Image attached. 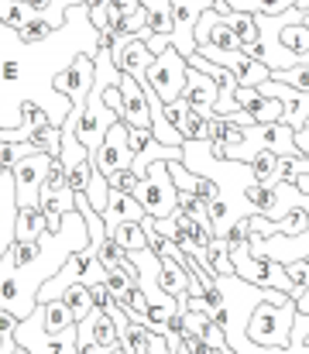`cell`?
<instances>
[{
	"mask_svg": "<svg viewBox=\"0 0 309 354\" xmlns=\"http://www.w3.org/2000/svg\"><path fill=\"white\" fill-rule=\"evenodd\" d=\"M79 52H100V28L90 21L86 3L69 7L66 24L38 45H28L17 28L0 21V127L24 124V100H38L48 111L52 124L62 127V120L73 111V100L55 90V76L69 69Z\"/></svg>",
	"mask_w": 309,
	"mask_h": 354,
	"instance_id": "obj_1",
	"label": "cell"
},
{
	"mask_svg": "<svg viewBox=\"0 0 309 354\" xmlns=\"http://www.w3.org/2000/svg\"><path fill=\"white\" fill-rule=\"evenodd\" d=\"M268 214H251V254L282 265L309 258V193L296 183H275Z\"/></svg>",
	"mask_w": 309,
	"mask_h": 354,
	"instance_id": "obj_2",
	"label": "cell"
},
{
	"mask_svg": "<svg viewBox=\"0 0 309 354\" xmlns=\"http://www.w3.org/2000/svg\"><path fill=\"white\" fill-rule=\"evenodd\" d=\"M299 303L289 296L285 303H268L261 299L247 320V341L261 348H289L292 344V324H296Z\"/></svg>",
	"mask_w": 309,
	"mask_h": 354,
	"instance_id": "obj_3",
	"label": "cell"
},
{
	"mask_svg": "<svg viewBox=\"0 0 309 354\" xmlns=\"http://www.w3.org/2000/svg\"><path fill=\"white\" fill-rule=\"evenodd\" d=\"M134 196H138V203H141L155 221L176 214V207H179V186H176L172 172H169V162H151L148 172L138 179Z\"/></svg>",
	"mask_w": 309,
	"mask_h": 354,
	"instance_id": "obj_4",
	"label": "cell"
},
{
	"mask_svg": "<svg viewBox=\"0 0 309 354\" xmlns=\"http://www.w3.org/2000/svg\"><path fill=\"white\" fill-rule=\"evenodd\" d=\"M144 80L158 90V97L165 104H176L182 97V90H186V80H189V59L179 48L169 45V48H162L155 55V62H151V69H148Z\"/></svg>",
	"mask_w": 309,
	"mask_h": 354,
	"instance_id": "obj_5",
	"label": "cell"
},
{
	"mask_svg": "<svg viewBox=\"0 0 309 354\" xmlns=\"http://www.w3.org/2000/svg\"><path fill=\"white\" fill-rule=\"evenodd\" d=\"M14 337H17V344H24L31 354H79V348H76V324L69 330H62V334H52V330L41 327L38 310L17 324Z\"/></svg>",
	"mask_w": 309,
	"mask_h": 354,
	"instance_id": "obj_6",
	"label": "cell"
},
{
	"mask_svg": "<svg viewBox=\"0 0 309 354\" xmlns=\"http://www.w3.org/2000/svg\"><path fill=\"white\" fill-rule=\"evenodd\" d=\"M117 111L103 100V90L93 83V90H90V97H86V111H83V118H79V127H76V134H79V141L90 148V155H97V148L103 145V138H106V131L117 124Z\"/></svg>",
	"mask_w": 309,
	"mask_h": 354,
	"instance_id": "obj_7",
	"label": "cell"
},
{
	"mask_svg": "<svg viewBox=\"0 0 309 354\" xmlns=\"http://www.w3.org/2000/svg\"><path fill=\"white\" fill-rule=\"evenodd\" d=\"M216 0H172V14H176V28L169 35V45L179 48L186 59L200 48L196 41V21L203 17L206 10H213Z\"/></svg>",
	"mask_w": 309,
	"mask_h": 354,
	"instance_id": "obj_8",
	"label": "cell"
},
{
	"mask_svg": "<svg viewBox=\"0 0 309 354\" xmlns=\"http://www.w3.org/2000/svg\"><path fill=\"white\" fill-rule=\"evenodd\" d=\"M48 151H35L28 158H21L10 172H14V189H17V207H38L41 203V186L48 176Z\"/></svg>",
	"mask_w": 309,
	"mask_h": 354,
	"instance_id": "obj_9",
	"label": "cell"
},
{
	"mask_svg": "<svg viewBox=\"0 0 309 354\" xmlns=\"http://www.w3.org/2000/svg\"><path fill=\"white\" fill-rule=\"evenodd\" d=\"M196 52H203L206 59H213V62L234 69V76H237L241 86H261L265 80H272V69H268L261 59L247 55L244 48H209V45H200Z\"/></svg>",
	"mask_w": 309,
	"mask_h": 354,
	"instance_id": "obj_10",
	"label": "cell"
},
{
	"mask_svg": "<svg viewBox=\"0 0 309 354\" xmlns=\"http://www.w3.org/2000/svg\"><path fill=\"white\" fill-rule=\"evenodd\" d=\"M93 83H97V55H90V52H79V55L73 59V66L55 76V90H59L62 97H69L73 107H76V104H86Z\"/></svg>",
	"mask_w": 309,
	"mask_h": 354,
	"instance_id": "obj_11",
	"label": "cell"
},
{
	"mask_svg": "<svg viewBox=\"0 0 309 354\" xmlns=\"http://www.w3.org/2000/svg\"><path fill=\"white\" fill-rule=\"evenodd\" d=\"M127 131H131V124H127V120H117V124L106 131L103 145L97 148V155H93V165L100 169L103 176H110V172H120V169H131V162H134V151H131Z\"/></svg>",
	"mask_w": 309,
	"mask_h": 354,
	"instance_id": "obj_12",
	"label": "cell"
},
{
	"mask_svg": "<svg viewBox=\"0 0 309 354\" xmlns=\"http://www.w3.org/2000/svg\"><path fill=\"white\" fill-rule=\"evenodd\" d=\"M110 55H113V66H117L120 73L138 76V80H144L148 69H151V62H155V52H151L148 38H141V35L117 38V45L110 48Z\"/></svg>",
	"mask_w": 309,
	"mask_h": 354,
	"instance_id": "obj_13",
	"label": "cell"
},
{
	"mask_svg": "<svg viewBox=\"0 0 309 354\" xmlns=\"http://www.w3.org/2000/svg\"><path fill=\"white\" fill-rule=\"evenodd\" d=\"M258 90H261L265 97H279V100L285 104L282 120H285L292 131H303V127L309 124V93L306 90H296V86L282 83V80H265Z\"/></svg>",
	"mask_w": 309,
	"mask_h": 354,
	"instance_id": "obj_14",
	"label": "cell"
},
{
	"mask_svg": "<svg viewBox=\"0 0 309 354\" xmlns=\"http://www.w3.org/2000/svg\"><path fill=\"white\" fill-rule=\"evenodd\" d=\"M120 97H124V120L131 127H151V111H148V93H144V83L138 76H127L120 73Z\"/></svg>",
	"mask_w": 309,
	"mask_h": 354,
	"instance_id": "obj_15",
	"label": "cell"
},
{
	"mask_svg": "<svg viewBox=\"0 0 309 354\" xmlns=\"http://www.w3.org/2000/svg\"><path fill=\"white\" fill-rule=\"evenodd\" d=\"M182 100L196 111H203L206 118L216 114V100H220V83L213 76H206L203 69L189 66V80H186V90H182Z\"/></svg>",
	"mask_w": 309,
	"mask_h": 354,
	"instance_id": "obj_16",
	"label": "cell"
},
{
	"mask_svg": "<svg viewBox=\"0 0 309 354\" xmlns=\"http://www.w3.org/2000/svg\"><path fill=\"white\" fill-rule=\"evenodd\" d=\"M148 210L138 203L134 193H120V189H110V200H106V210H103V224H106V234H113L120 224H134V221H144Z\"/></svg>",
	"mask_w": 309,
	"mask_h": 354,
	"instance_id": "obj_17",
	"label": "cell"
},
{
	"mask_svg": "<svg viewBox=\"0 0 309 354\" xmlns=\"http://www.w3.org/2000/svg\"><path fill=\"white\" fill-rule=\"evenodd\" d=\"M14 227H17V189H14V172L7 169L0 176V258L17 241Z\"/></svg>",
	"mask_w": 309,
	"mask_h": 354,
	"instance_id": "obj_18",
	"label": "cell"
},
{
	"mask_svg": "<svg viewBox=\"0 0 309 354\" xmlns=\"http://www.w3.org/2000/svg\"><path fill=\"white\" fill-rule=\"evenodd\" d=\"M196 41L209 45V48H241V38L234 35L227 17L216 14V10H206L203 17L196 21Z\"/></svg>",
	"mask_w": 309,
	"mask_h": 354,
	"instance_id": "obj_19",
	"label": "cell"
},
{
	"mask_svg": "<svg viewBox=\"0 0 309 354\" xmlns=\"http://www.w3.org/2000/svg\"><path fill=\"white\" fill-rule=\"evenodd\" d=\"M158 286L169 292V296H189V286H193V272L186 261H176V258H162V268H158Z\"/></svg>",
	"mask_w": 309,
	"mask_h": 354,
	"instance_id": "obj_20",
	"label": "cell"
},
{
	"mask_svg": "<svg viewBox=\"0 0 309 354\" xmlns=\"http://www.w3.org/2000/svg\"><path fill=\"white\" fill-rule=\"evenodd\" d=\"M48 231V217L41 207H17V227L14 237L17 241H31V237H41Z\"/></svg>",
	"mask_w": 309,
	"mask_h": 354,
	"instance_id": "obj_21",
	"label": "cell"
},
{
	"mask_svg": "<svg viewBox=\"0 0 309 354\" xmlns=\"http://www.w3.org/2000/svg\"><path fill=\"white\" fill-rule=\"evenodd\" d=\"M223 17H227V24L234 28V35L241 38V48L261 41V35H258V17H254V14H247V10H234V7H230Z\"/></svg>",
	"mask_w": 309,
	"mask_h": 354,
	"instance_id": "obj_22",
	"label": "cell"
},
{
	"mask_svg": "<svg viewBox=\"0 0 309 354\" xmlns=\"http://www.w3.org/2000/svg\"><path fill=\"white\" fill-rule=\"evenodd\" d=\"M279 165H282V155L279 151H268V148L251 158V172H254V179L261 186H275L279 183Z\"/></svg>",
	"mask_w": 309,
	"mask_h": 354,
	"instance_id": "obj_23",
	"label": "cell"
},
{
	"mask_svg": "<svg viewBox=\"0 0 309 354\" xmlns=\"http://www.w3.org/2000/svg\"><path fill=\"white\" fill-rule=\"evenodd\" d=\"M41 17V10H35L28 0H0V21L10 28H24L28 21Z\"/></svg>",
	"mask_w": 309,
	"mask_h": 354,
	"instance_id": "obj_24",
	"label": "cell"
},
{
	"mask_svg": "<svg viewBox=\"0 0 309 354\" xmlns=\"http://www.w3.org/2000/svg\"><path fill=\"white\" fill-rule=\"evenodd\" d=\"M117 306H124L138 324H144V327H148V292H144L141 286H131L124 296H117Z\"/></svg>",
	"mask_w": 309,
	"mask_h": 354,
	"instance_id": "obj_25",
	"label": "cell"
},
{
	"mask_svg": "<svg viewBox=\"0 0 309 354\" xmlns=\"http://www.w3.org/2000/svg\"><path fill=\"white\" fill-rule=\"evenodd\" d=\"M62 299H66V306L73 310L76 324H79L83 317H90V310H93V292H90V286H69Z\"/></svg>",
	"mask_w": 309,
	"mask_h": 354,
	"instance_id": "obj_26",
	"label": "cell"
},
{
	"mask_svg": "<svg viewBox=\"0 0 309 354\" xmlns=\"http://www.w3.org/2000/svg\"><path fill=\"white\" fill-rule=\"evenodd\" d=\"M35 151H41L35 141H7V138H0V162H3L7 169H14L21 158H28V155H35Z\"/></svg>",
	"mask_w": 309,
	"mask_h": 354,
	"instance_id": "obj_27",
	"label": "cell"
},
{
	"mask_svg": "<svg viewBox=\"0 0 309 354\" xmlns=\"http://www.w3.org/2000/svg\"><path fill=\"white\" fill-rule=\"evenodd\" d=\"M234 10H247V14H282L289 7H296V0H230Z\"/></svg>",
	"mask_w": 309,
	"mask_h": 354,
	"instance_id": "obj_28",
	"label": "cell"
},
{
	"mask_svg": "<svg viewBox=\"0 0 309 354\" xmlns=\"http://www.w3.org/2000/svg\"><path fill=\"white\" fill-rule=\"evenodd\" d=\"M110 237H117L120 244H124V251H138V248H148V231L141 227V221H134V224H120L117 231Z\"/></svg>",
	"mask_w": 309,
	"mask_h": 354,
	"instance_id": "obj_29",
	"label": "cell"
},
{
	"mask_svg": "<svg viewBox=\"0 0 309 354\" xmlns=\"http://www.w3.org/2000/svg\"><path fill=\"white\" fill-rule=\"evenodd\" d=\"M213 118V114H209ZM203 111H196V107H189L186 111V120H182V134H186V141H209V131H206V124H209Z\"/></svg>",
	"mask_w": 309,
	"mask_h": 354,
	"instance_id": "obj_30",
	"label": "cell"
},
{
	"mask_svg": "<svg viewBox=\"0 0 309 354\" xmlns=\"http://www.w3.org/2000/svg\"><path fill=\"white\" fill-rule=\"evenodd\" d=\"M285 272H289V282H292V289H289V296H303L309 289V258H299V261H289L285 265Z\"/></svg>",
	"mask_w": 309,
	"mask_h": 354,
	"instance_id": "obj_31",
	"label": "cell"
},
{
	"mask_svg": "<svg viewBox=\"0 0 309 354\" xmlns=\"http://www.w3.org/2000/svg\"><path fill=\"white\" fill-rule=\"evenodd\" d=\"M272 80H282V83H289V86L306 90L309 93V62H303V66H289V69H275Z\"/></svg>",
	"mask_w": 309,
	"mask_h": 354,
	"instance_id": "obj_32",
	"label": "cell"
},
{
	"mask_svg": "<svg viewBox=\"0 0 309 354\" xmlns=\"http://www.w3.org/2000/svg\"><path fill=\"white\" fill-rule=\"evenodd\" d=\"M100 261L106 268H117V265H124L127 261V251H124V244L117 241V237H103L100 241Z\"/></svg>",
	"mask_w": 309,
	"mask_h": 354,
	"instance_id": "obj_33",
	"label": "cell"
},
{
	"mask_svg": "<svg viewBox=\"0 0 309 354\" xmlns=\"http://www.w3.org/2000/svg\"><path fill=\"white\" fill-rule=\"evenodd\" d=\"M52 31H55V28H52V24H48L45 17H35V21H28L24 28H17V35H21V38H24L28 45H38V41H45V38H48Z\"/></svg>",
	"mask_w": 309,
	"mask_h": 354,
	"instance_id": "obj_34",
	"label": "cell"
},
{
	"mask_svg": "<svg viewBox=\"0 0 309 354\" xmlns=\"http://www.w3.org/2000/svg\"><path fill=\"white\" fill-rule=\"evenodd\" d=\"M106 286L113 289V296H124L131 286H138V279H134L127 268H120V265H117V268H106Z\"/></svg>",
	"mask_w": 309,
	"mask_h": 354,
	"instance_id": "obj_35",
	"label": "cell"
},
{
	"mask_svg": "<svg viewBox=\"0 0 309 354\" xmlns=\"http://www.w3.org/2000/svg\"><path fill=\"white\" fill-rule=\"evenodd\" d=\"M90 292H93V306H97V310H106V313L117 310V296H113V289L106 286V279H103V282H93Z\"/></svg>",
	"mask_w": 309,
	"mask_h": 354,
	"instance_id": "obj_36",
	"label": "cell"
},
{
	"mask_svg": "<svg viewBox=\"0 0 309 354\" xmlns=\"http://www.w3.org/2000/svg\"><path fill=\"white\" fill-rule=\"evenodd\" d=\"M106 183H110V189L134 193V186H138V172H134V169H120V172H110V176H106Z\"/></svg>",
	"mask_w": 309,
	"mask_h": 354,
	"instance_id": "obj_37",
	"label": "cell"
},
{
	"mask_svg": "<svg viewBox=\"0 0 309 354\" xmlns=\"http://www.w3.org/2000/svg\"><path fill=\"white\" fill-rule=\"evenodd\" d=\"M193 193H196V196L203 200L206 207H209L213 200H220V186H216V179H209V176H200V179H196Z\"/></svg>",
	"mask_w": 309,
	"mask_h": 354,
	"instance_id": "obj_38",
	"label": "cell"
},
{
	"mask_svg": "<svg viewBox=\"0 0 309 354\" xmlns=\"http://www.w3.org/2000/svg\"><path fill=\"white\" fill-rule=\"evenodd\" d=\"M86 10H90V21L97 28H106L110 24V0H86Z\"/></svg>",
	"mask_w": 309,
	"mask_h": 354,
	"instance_id": "obj_39",
	"label": "cell"
},
{
	"mask_svg": "<svg viewBox=\"0 0 309 354\" xmlns=\"http://www.w3.org/2000/svg\"><path fill=\"white\" fill-rule=\"evenodd\" d=\"M144 354H172L169 351V341H165V334H151V341H148V351Z\"/></svg>",
	"mask_w": 309,
	"mask_h": 354,
	"instance_id": "obj_40",
	"label": "cell"
},
{
	"mask_svg": "<svg viewBox=\"0 0 309 354\" xmlns=\"http://www.w3.org/2000/svg\"><path fill=\"white\" fill-rule=\"evenodd\" d=\"M296 145H299V151H306L309 155V124L303 131H296Z\"/></svg>",
	"mask_w": 309,
	"mask_h": 354,
	"instance_id": "obj_41",
	"label": "cell"
},
{
	"mask_svg": "<svg viewBox=\"0 0 309 354\" xmlns=\"http://www.w3.org/2000/svg\"><path fill=\"white\" fill-rule=\"evenodd\" d=\"M296 303H299V310H303V313H309V289L299 296V299H296Z\"/></svg>",
	"mask_w": 309,
	"mask_h": 354,
	"instance_id": "obj_42",
	"label": "cell"
},
{
	"mask_svg": "<svg viewBox=\"0 0 309 354\" xmlns=\"http://www.w3.org/2000/svg\"><path fill=\"white\" fill-rule=\"evenodd\" d=\"M296 7H299V10H309V0H296Z\"/></svg>",
	"mask_w": 309,
	"mask_h": 354,
	"instance_id": "obj_43",
	"label": "cell"
},
{
	"mask_svg": "<svg viewBox=\"0 0 309 354\" xmlns=\"http://www.w3.org/2000/svg\"><path fill=\"white\" fill-rule=\"evenodd\" d=\"M14 354H31V351H28L24 344H17V348H14Z\"/></svg>",
	"mask_w": 309,
	"mask_h": 354,
	"instance_id": "obj_44",
	"label": "cell"
},
{
	"mask_svg": "<svg viewBox=\"0 0 309 354\" xmlns=\"http://www.w3.org/2000/svg\"><path fill=\"white\" fill-rule=\"evenodd\" d=\"M303 21H306V24H309V10H306V17H303Z\"/></svg>",
	"mask_w": 309,
	"mask_h": 354,
	"instance_id": "obj_45",
	"label": "cell"
}]
</instances>
